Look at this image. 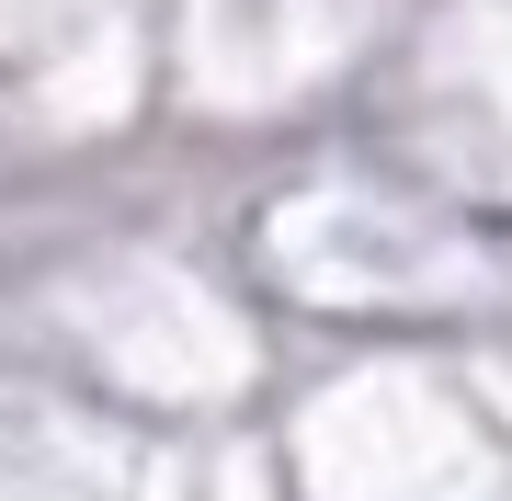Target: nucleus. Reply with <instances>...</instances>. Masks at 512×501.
Returning <instances> with one entry per match:
<instances>
[]
</instances>
